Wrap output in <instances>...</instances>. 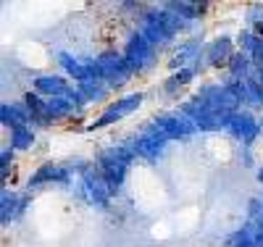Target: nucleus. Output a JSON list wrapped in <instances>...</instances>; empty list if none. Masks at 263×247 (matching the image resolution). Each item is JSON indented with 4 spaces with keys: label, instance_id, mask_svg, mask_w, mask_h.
<instances>
[{
    "label": "nucleus",
    "instance_id": "obj_1",
    "mask_svg": "<svg viewBox=\"0 0 263 247\" xmlns=\"http://www.w3.org/2000/svg\"><path fill=\"white\" fill-rule=\"evenodd\" d=\"M37 89H40V92H61L63 82L61 79H40L37 82Z\"/></svg>",
    "mask_w": 263,
    "mask_h": 247
}]
</instances>
